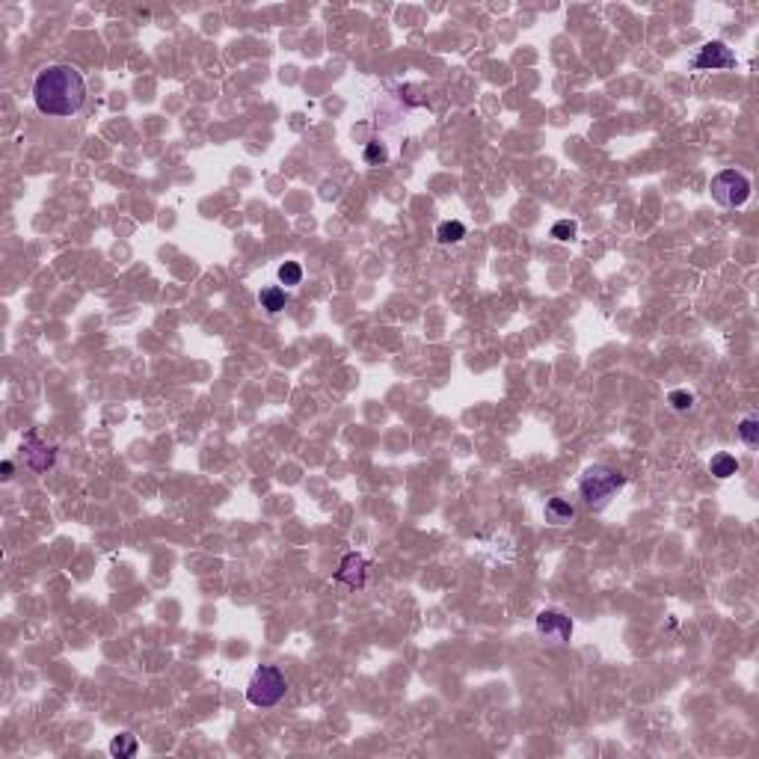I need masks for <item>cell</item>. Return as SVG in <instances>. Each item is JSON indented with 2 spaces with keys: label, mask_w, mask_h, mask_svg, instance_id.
<instances>
[{
  "label": "cell",
  "mask_w": 759,
  "mask_h": 759,
  "mask_svg": "<svg viewBox=\"0 0 759 759\" xmlns=\"http://www.w3.org/2000/svg\"><path fill=\"white\" fill-rule=\"evenodd\" d=\"M33 101L39 107V113H45V116L66 119V116L80 113V107L86 101L83 74L66 63L42 69L33 80Z\"/></svg>",
  "instance_id": "1"
},
{
  "label": "cell",
  "mask_w": 759,
  "mask_h": 759,
  "mask_svg": "<svg viewBox=\"0 0 759 759\" xmlns=\"http://www.w3.org/2000/svg\"><path fill=\"white\" fill-rule=\"evenodd\" d=\"M626 487V475H620L617 469H608V466H593L581 475L579 481V492L581 499L588 502L590 507H602L617 490Z\"/></svg>",
  "instance_id": "2"
},
{
  "label": "cell",
  "mask_w": 759,
  "mask_h": 759,
  "mask_svg": "<svg viewBox=\"0 0 759 759\" xmlns=\"http://www.w3.org/2000/svg\"><path fill=\"white\" fill-rule=\"evenodd\" d=\"M285 691H288V679H285V674L276 667V665H264V667H258L253 679H250V686H246V700H250L253 706L258 709H270V706H276Z\"/></svg>",
  "instance_id": "3"
},
{
  "label": "cell",
  "mask_w": 759,
  "mask_h": 759,
  "mask_svg": "<svg viewBox=\"0 0 759 759\" xmlns=\"http://www.w3.org/2000/svg\"><path fill=\"white\" fill-rule=\"evenodd\" d=\"M709 190H712V199L721 208H739L751 199V181L739 169H724L712 178Z\"/></svg>",
  "instance_id": "4"
},
{
  "label": "cell",
  "mask_w": 759,
  "mask_h": 759,
  "mask_svg": "<svg viewBox=\"0 0 759 759\" xmlns=\"http://www.w3.org/2000/svg\"><path fill=\"white\" fill-rule=\"evenodd\" d=\"M697 71H718V69H736V54L724 42H706L697 57L691 59Z\"/></svg>",
  "instance_id": "5"
},
{
  "label": "cell",
  "mask_w": 759,
  "mask_h": 759,
  "mask_svg": "<svg viewBox=\"0 0 759 759\" xmlns=\"http://www.w3.org/2000/svg\"><path fill=\"white\" fill-rule=\"evenodd\" d=\"M21 457H24V463H27L33 471H48L54 466V460H57V448L54 445H48L45 439H39L36 433H27L21 442Z\"/></svg>",
  "instance_id": "6"
},
{
  "label": "cell",
  "mask_w": 759,
  "mask_h": 759,
  "mask_svg": "<svg viewBox=\"0 0 759 759\" xmlns=\"http://www.w3.org/2000/svg\"><path fill=\"white\" fill-rule=\"evenodd\" d=\"M537 632L546 634V638H558V641H569L572 638V620L564 611H555V608H546V611L537 614Z\"/></svg>",
  "instance_id": "7"
},
{
  "label": "cell",
  "mask_w": 759,
  "mask_h": 759,
  "mask_svg": "<svg viewBox=\"0 0 759 759\" xmlns=\"http://www.w3.org/2000/svg\"><path fill=\"white\" fill-rule=\"evenodd\" d=\"M365 576H368V561L362 555H347L344 561H341V567L335 569V581H341V584H347V588H362L365 584Z\"/></svg>",
  "instance_id": "8"
},
{
  "label": "cell",
  "mask_w": 759,
  "mask_h": 759,
  "mask_svg": "<svg viewBox=\"0 0 759 759\" xmlns=\"http://www.w3.org/2000/svg\"><path fill=\"white\" fill-rule=\"evenodd\" d=\"M258 300H261V308H267L270 315H276L285 308V303H288V294H285V288H279V285H270V288H264L258 294Z\"/></svg>",
  "instance_id": "9"
},
{
  "label": "cell",
  "mask_w": 759,
  "mask_h": 759,
  "mask_svg": "<svg viewBox=\"0 0 759 759\" xmlns=\"http://www.w3.org/2000/svg\"><path fill=\"white\" fill-rule=\"evenodd\" d=\"M709 471H712L715 478H732L739 471V460L732 457V454H727V451H721V454H715L712 457V463H709Z\"/></svg>",
  "instance_id": "10"
},
{
  "label": "cell",
  "mask_w": 759,
  "mask_h": 759,
  "mask_svg": "<svg viewBox=\"0 0 759 759\" xmlns=\"http://www.w3.org/2000/svg\"><path fill=\"white\" fill-rule=\"evenodd\" d=\"M572 516H576V507L564 499H549V504H546V519L555 522V525H564Z\"/></svg>",
  "instance_id": "11"
},
{
  "label": "cell",
  "mask_w": 759,
  "mask_h": 759,
  "mask_svg": "<svg viewBox=\"0 0 759 759\" xmlns=\"http://www.w3.org/2000/svg\"><path fill=\"white\" fill-rule=\"evenodd\" d=\"M136 751H140V744H136V736H131V732H122V736L110 742V753L116 759H131L136 756Z\"/></svg>",
  "instance_id": "12"
},
{
  "label": "cell",
  "mask_w": 759,
  "mask_h": 759,
  "mask_svg": "<svg viewBox=\"0 0 759 759\" xmlns=\"http://www.w3.org/2000/svg\"><path fill=\"white\" fill-rule=\"evenodd\" d=\"M437 238H439V243H457L466 238V226L460 220H445L437 229Z\"/></svg>",
  "instance_id": "13"
},
{
  "label": "cell",
  "mask_w": 759,
  "mask_h": 759,
  "mask_svg": "<svg viewBox=\"0 0 759 759\" xmlns=\"http://www.w3.org/2000/svg\"><path fill=\"white\" fill-rule=\"evenodd\" d=\"M279 282L285 285V288L300 285L303 282V267L297 264V261H285V264H279Z\"/></svg>",
  "instance_id": "14"
},
{
  "label": "cell",
  "mask_w": 759,
  "mask_h": 759,
  "mask_svg": "<svg viewBox=\"0 0 759 759\" xmlns=\"http://www.w3.org/2000/svg\"><path fill=\"white\" fill-rule=\"evenodd\" d=\"M739 437H742V442L744 445H756L759 442V421L756 418H744L742 425H739Z\"/></svg>",
  "instance_id": "15"
},
{
  "label": "cell",
  "mask_w": 759,
  "mask_h": 759,
  "mask_svg": "<svg viewBox=\"0 0 759 759\" xmlns=\"http://www.w3.org/2000/svg\"><path fill=\"white\" fill-rule=\"evenodd\" d=\"M667 404L676 409V413H686V409H691L694 406V395L691 392H686V389H676V392H670L667 395Z\"/></svg>",
  "instance_id": "16"
},
{
  "label": "cell",
  "mask_w": 759,
  "mask_h": 759,
  "mask_svg": "<svg viewBox=\"0 0 759 759\" xmlns=\"http://www.w3.org/2000/svg\"><path fill=\"white\" fill-rule=\"evenodd\" d=\"M576 234H579V226L572 220H558L552 226V238L555 241H572Z\"/></svg>",
  "instance_id": "17"
},
{
  "label": "cell",
  "mask_w": 759,
  "mask_h": 759,
  "mask_svg": "<svg viewBox=\"0 0 759 759\" xmlns=\"http://www.w3.org/2000/svg\"><path fill=\"white\" fill-rule=\"evenodd\" d=\"M385 160H389V155H385V148L380 143H368L365 146V164L380 166V164H385Z\"/></svg>",
  "instance_id": "18"
},
{
  "label": "cell",
  "mask_w": 759,
  "mask_h": 759,
  "mask_svg": "<svg viewBox=\"0 0 759 759\" xmlns=\"http://www.w3.org/2000/svg\"><path fill=\"white\" fill-rule=\"evenodd\" d=\"M0 471H3V478H12V471H15V466H12L9 460H3V463H0Z\"/></svg>",
  "instance_id": "19"
}]
</instances>
